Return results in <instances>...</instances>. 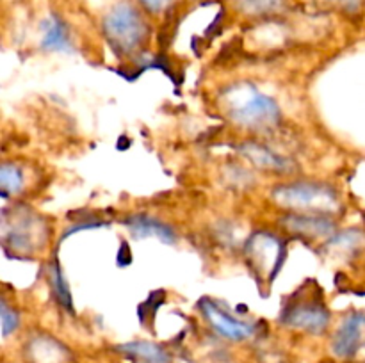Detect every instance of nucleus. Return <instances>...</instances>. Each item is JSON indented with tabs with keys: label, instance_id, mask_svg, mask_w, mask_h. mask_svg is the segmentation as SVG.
<instances>
[{
	"label": "nucleus",
	"instance_id": "1",
	"mask_svg": "<svg viewBox=\"0 0 365 363\" xmlns=\"http://www.w3.org/2000/svg\"><path fill=\"white\" fill-rule=\"evenodd\" d=\"M228 114L239 125L250 128H266L280 120V109L269 96L262 95L255 85L237 84L225 93Z\"/></svg>",
	"mask_w": 365,
	"mask_h": 363
},
{
	"label": "nucleus",
	"instance_id": "17",
	"mask_svg": "<svg viewBox=\"0 0 365 363\" xmlns=\"http://www.w3.org/2000/svg\"><path fill=\"white\" fill-rule=\"evenodd\" d=\"M0 313H2V333L4 337H7V335L13 333L18 327V313L13 308H9L6 302H2Z\"/></svg>",
	"mask_w": 365,
	"mask_h": 363
},
{
	"label": "nucleus",
	"instance_id": "4",
	"mask_svg": "<svg viewBox=\"0 0 365 363\" xmlns=\"http://www.w3.org/2000/svg\"><path fill=\"white\" fill-rule=\"evenodd\" d=\"M287 251L285 244L274 235L259 231L253 235L246 244V258L252 269L255 270L260 280H266L267 283H273L277 274L280 273L282 265Z\"/></svg>",
	"mask_w": 365,
	"mask_h": 363
},
{
	"label": "nucleus",
	"instance_id": "15",
	"mask_svg": "<svg viewBox=\"0 0 365 363\" xmlns=\"http://www.w3.org/2000/svg\"><path fill=\"white\" fill-rule=\"evenodd\" d=\"M0 185H2V192L6 194H14L21 189V173L16 166L11 164H4L2 171H0Z\"/></svg>",
	"mask_w": 365,
	"mask_h": 363
},
{
	"label": "nucleus",
	"instance_id": "8",
	"mask_svg": "<svg viewBox=\"0 0 365 363\" xmlns=\"http://www.w3.org/2000/svg\"><path fill=\"white\" fill-rule=\"evenodd\" d=\"M365 326V313L353 312L342 320L334 340L335 354L341 358H351L359 351L362 340V330Z\"/></svg>",
	"mask_w": 365,
	"mask_h": 363
},
{
	"label": "nucleus",
	"instance_id": "14",
	"mask_svg": "<svg viewBox=\"0 0 365 363\" xmlns=\"http://www.w3.org/2000/svg\"><path fill=\"white\" fill-rule=\"evenodd\" d=\"M50 281H52L53 294H56V299L59 301V305L64 306L66 312H73V301H71L70 288H68L66 280H64L57 262H53L52 269H50Z\"/></svg>",
	"mask_w": 365,
	"mask_h": 363
},
{
	"label": "nucleus",
	"instance_id": "10",
	"mask_svg": "<svg viewBox=\"0 0 365 363\" xmlns=\"http://www.w3.org/2000/svg\"><path fill=\"white\" fill-rule=\"evenodd\" d=\"M285 223L296 233H307L310 237H324V235H330L334 230V223L328 221L327 217L319 216H287L285 217Z\"/></svg>",
	"mask_w": 365,
	"mask_h": 363
},
{
	"label": "nucleus",
	"instance_id": "7",
	"mask_svg": "<svg viewBox=\"0 0 365 363\" xmlns=\"http://www.w3.org/2000/svg\"><path fill=\"white\" fill-rule=\"evenodd\" d=\"M200 310H202L203 317L209 320L210 326L223 337L230 338V340H245V338L252 337L253 326L245 322V320L237 319L235 315L228 313L227 310L221 308L216 301L209 298H203L198 302Z\"/></svg>",
	"mask_w": 365,
	"mask_h": 363
},
{
	"label": "nucleus",
	"instance_id": "20",
	"mask_svg": "<svg viewBox=\"0 0 365 363\" xmlns=\"http://www.w3.org/2000/svg\"><path fill=\"white\" fill-rule=\"evenodd\" d=\"M123 256H125V258H127V263H130V262H132V255H130V246H128L127 242H123V244L120 246V251H118V256H116L118 263H120L121 260H123Z\"/></svg>",
	"mask_w": 365,
	"mask_h": 363
},
{
	"label": "nucleus",
	"instance_id": "13",
	"mask_svg": "<svg viewBox=\"0 0 365 363\" xmlns=\"http://www.w3.org/2000/svg\"><path fill=\"white\" fill-rule=\"evenodd\" d=\"M121 351H125L127 354L134 356V358L141 359L143 363H168L166 351L163 347L155 344H150V342H132L121 347Z\"/></svg>",
	"mask_w": 365,
	"mask_h": 363
},
{
	"label": "nucleus",
	"instance_id": "11",
	"mask_svg": "<svg viewBox=\"0 0 365 363\" xmlns=\"http://www.w3.org/2000/svg\"><path fill=\"white\" fill-rule=\"evenodd\" d=\"M242 155L248 157L255 166L262 167V169H273V171H287V159L277 155L274 152H271L269 148L260 144H245L241 148Z\"/></svg>",
	"mask_w": 365,
	"mask_h": 363
},
{
	"label": "nucleus",
	"instance_id": "16",
	"mask_svg": "<svg viewBox=\"0 0 365 363\" xmlns=\"http://www.w3.org/2000/svg\"><path fill=\"white\" fill-rule=\"evenodd\" d=\"M164 302V292H153L141 306H139V320L143 324H152L153 319H155L157 308Z\"/></svg>",
	"mask_w": 365,
	"mask_h": 363
},
{
	"label": "nucleus",
	"instance_id": "6",
	"mask_svg": "<svg viewBox=\"0 0 365 363\" xmlns=\"http://www.w3.org/2000/svg\"><path fill=\"white\" fill-rule=\"evenodd\" d=\"M41 226V221L27 209H24L21 212H13V223L2 219L4 242L6 246L11 244V248L16 251H32L34 244L38 242Z\"/></svg>",
	"mask_w": 365,
	"mask_h": 363
},
{
	"label": "nucleus",
	"instance_id": "18",
	"mask_svg": "<svg viewBox=\"0 0 365 363\" xmlns=\"http://www.w3.org/2000/svg\"><path fill=\"white\" fill-rule=\"evenodd\" d=\"M245 6L253 13H266L277 6V0H245Z\"/></svg>",
	"mask_w": 365,
	"mask_h": 363
},
{
	"label": "nucleus",
	"instance_id": "12",
	"mask_svg": "<svg viewBox=\"0 0 365 363\" xmlns=\"http://www.w3.org/2000/svg\"><path fill=\"white\" fill-rule=\"evenodd\" d=\"M41 46L45 50H68L70 48V38L68 28L57 16H50L43 23V39Z\"/></svg>",
	"mask_w": 365,
	"mask_h": 363
},
{
	"label": "nucleus",
	"instance_id": "5",
	"mask_svg": "<svg viewBox=\"0 0 365 363\" xmlns=\"http://www.w3.org/2000/svg\"><path fill=\"white\" fill-rule=\"evenodd\" d=\"M282 322L296 330H305L309 333H321L330 322V312L321 295L310 294L309 298H305L302 294H296L284 306Z\"/></svg>",
	"mask_w": 365,
	"mask_h": 363
},
{
	"label": "nucleus",
	"instance_id": "2",
	"mask_svg": "<svg viewBox=\"0 0 365 363\" xmlns=\"http://www.w3.org/2000/svg\"><path fill=\"white\" fill-rule=\"evenodd\" d=\"M103 32L114 52L128 56L145 38V21L134 7L120 4L103 20Z\"/></svg>",
	"mask_w": 365,
	"mask_h": 363
},
{
	"label": "nucleus",
	"instance_id": "3",
	"mask_svg": "<svg viewBox=\"0 0 365 363\" xmlns=\"http://www.w3.org/2000/svg\"><path fill=\"white\" fill-rule=\"evenodd\" d=\"M273 198L282 206L292 210H314L324 212L337 206V192L324 184L299 182V184L282 185L273 192Z\"/></svg>",
	"mask_w": 365,
	"mask_h": 363
},
{
	"label": "nucleus",
	"instance_id": "9",
	"mask_svg": "<svg viewBox=\"0 0 365 363\" xmlns=\"http://www.w3.org/2000/svg\"><path fill=\"white\" fill-rule=\"evenodd\" d=\"M125 226L132 231L135 238L157 237L159 241L166 242V244H173L175 242V231L168 224L160 223V221L153 219L150 216H141V214L130 216L125 221Z\"/></svg>",
	"mask_w": 365,
	"mask_h": 363
},
{
	"label": "nucleus",
	"instance_id": "19",
	"mask_svg": "<svg viewBox=\"0 0 365 363\" xmlns=\"http://www.w3.org/2000/svg\"><path fill=\"white\" fill-rule=\"evenodd\" d=\"M150 11H163L171 4V0H141Z\"/></svg>",
	"mask_w": 365,
	"mask_h": 363
}]
</instances>
